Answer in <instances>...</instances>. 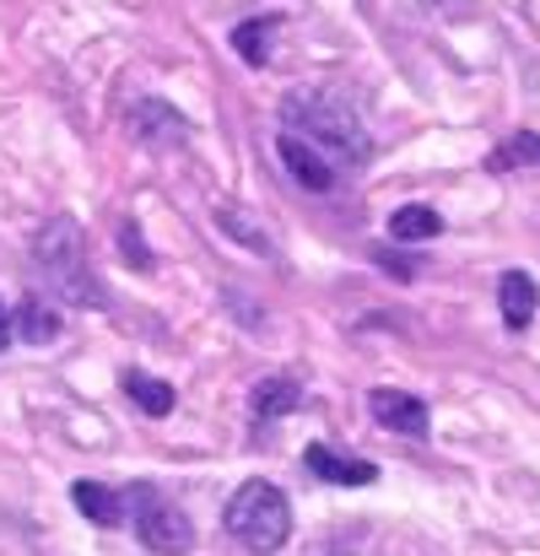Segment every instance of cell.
Here are the masks:
<instances>
[{
  "label": "cell",
  "mask_w": 540,
  "mask_h": 556,
  "mask_svg": "<svg viewBox=\"0 0 540 556\" xmlns=\"http://www.w3.org/2000/svg\"><path fill=\"white\" fill-rule=\"evenodd\" d=\"M125 394L147 410V416H168L174 410V383L152 378V372H125Z\"/></svg>",
  "instance_id": "obj_14"
},
{
  "label": "cell",
  "mask_w": 540,
  "mask_h": 556,
  "mask_svg": "<svg viewBox=\"0 0 540 556\" xmlns=\"http://www.w3.org/2000/svg\"><path fill=\"white\" fill-rule=\"evenodd\" d=\"M222 525H227V535H233L238 546L271 556V552H281L287 535H292V503H287V492L271 486V481H243V486L227 497Z\"/></svg>",
  "instance_id": "obj_3"
},
{
  "label": "cell",
  "mask_w": 540,
  "mask_h": 556,
  "mask_svg": "<svg viewBox=\"0 0 540 556\" xmlns=\"http://www.w3.org/2000/svg\"><path fill=\"white\" fill-rule=\"evenodd\" d=\"M216 227H222V232H233V238H238L243 249H254V254H276V249H271V238H265V232H260L238 205H216Z\"/></svg>",
  "instance_id": "obj_17"
},
{
  "label": "cell",
  "mask_w": 540,
  "mask_h": 556,
  "mask_svg": "<svg viewBox=\"0 0 540 556\" xmlns=\"http://www.w3.org/2000/svg\"><path fill=\"white\" fill-rule=\"evenodd\" d=\"M276 152H281L287 174H292L303 189H314V194H330L336 179H341V168H336L319 147H309L303 136H292V130H281V136H276Z\"/></svg>",
  "instance_id": "obj_5"
},
{
  "label": "cell",
  "mask_w": 540,
  "mask_h": 556,
  "mask_svg": "<svg viewBox=\"0 0 540 556\" xmlns=\"http://www.w3.org/2000/svg\"><path fill=\"white\" fill-rule=\"evenodd\" d=\"M16 336H22V341H33V346H43V341H54V336H60V314H54L49 303L27 298V303L16 308Z\"/></svg>",
  "instance_id": "obj_15"
},
{
  "label": "cell",
  "mask_w": 540,
  "mask_h": 556,
  "mask_svg": "<svg viewBox=\"0 0 540 556\" xmlns=\"http://www.w3.org/2000/svg\"><path fill=\"white\" fill-rule=\"evenodd\" d=\"M281 16H254V22H238L233 27V49L249 60V65H271V38H276Z\"/></svg>",
  "instance_id": "obj_12"
},
{
  "label": "cell",
  "mask_w": 540,
  "mask_h": 556,
  "mask_svg": "<svg viewBox=\"0 0 540 556\" xmlns=\"http://www.w3.org/2000/svg\"><path fill=\"white\" fill-rule=\"evenodd\" d=\"M303 465H309L319 481H330V486H373V481H378V465L352 459V454H336V448H325V443H309V448H303Z\"/></svg>",
  "instance_id": "obj_8"
},
{
  "label": "cell",
  "mask_w": 540,
  "mask_h": 556,
  "mask_svg": "<svg viewBox=\"0 0 540 556\" xmlns=\"http://www.w3.org/2000/svg\"><path fill=\"white\" fill-rule=\"evenodd\" d=\"M281 130H292L309 147H319L336 168L341 163L357 168V163H367V152H373L357 109L347 98H336V92H287L281 98Z\"/></svg>",
  "instance_id": "obj_1"
},
{
  "label": "cell",
  "mask_w": 540,
  "mask_h": 556,
  "mask_svg": "<svg viewBox=\"0 0 540 556\" xmlns=\"http://www.w3.org/2000/svg\"><path fill=\"white\" fill-rule=\"evenodd\" d=\"M141 508H136V535H141V546L158 556H184L194 546V525H189V514L174 508V503H163V497H152V486H136L130 492Z\"/></svg>",
  "instance_id": "obj_4"
},
{
  "label": "cell",
  "mask_w": 540,
  "mask_h": 556,
  "mask_svg": "<svg viewBox=\"0 0 540 556\" xmlns=\"http://www.w3.org/2000/svg\"><path fill=\"white\" fill-rule=\"evenodd\" d=\"M367 410H373V421H384L389 432H405V438H422V432H427V405H422L416 394H405V389H373V394H367Z\"/></svg>",
  "instance_id": "obj_7"
},
{
  "label": "cell",
  "mask_w": 540,
  "mask_h": 556,
  "mask_svg": "<svg viewBox=\"0 0 540 556\" xmlns=\"http://www.w3.org/2000/svg\"><path fill=\"white\" fill-rule=\"evenodd\" d=\"M130 136L141 147H179L189 136V119L163 98H141V103H130Z\"/></svg>",
  "instance_id": "obj_6"
},
{
  "label": "cell",
  "mask_w": 540,
  "mask_h": 556,
  "mask_svg": "<svg viewBox=\"0 0 540 556\" xmlns=\"http://www.w3.org/2000/svg\"><path fill=\"white\" fill-rule=\"evenodd\" d=\"M438 232H443V216L432 205H400L389 216V238H400V243H427Z\"/></svg>",
  "instance_id": "obj_13"
},
{
  "label": "cell",
  "mask_w": 540,
  "mask_h": 556,
  "mask_svg": "<svg viewBox=\"0 0 540 556\" xmlns=\"http://www.w3.org/2000/svg\"><path fill=\"white\" fill-rule=\"evenodd\" d=\"M498 308H503V325H508V330H530V325H536V308H540L536 281H530L525 270H508V276L498 281Z\"/></svg>",
  "instance_id": "obj_9"
},
{
  "label": "cell",
  "mask_w": 540,
  "mask_h": 556,
  "mask_svg": "<svg viewBox=\"0 0 540 556\" xmlns=\"http://www.w3.org/2000/svg\"><path fill=\"white\" fill-rule=\"evenodd\" d=\"M120 249H125V260H136V270H152V254H147V243H141V227H136V222H125V227H120Z\"/></svg>",
  "instance_id": "obj_18"
},
{
  "label": "cell",
  "mask_w": 540,
  "mask_h": 556,
  "mask_svg": "<svg viewBox=\"0 0 540 556\" xmlns=\"http://www.w3.org/2000/svg\"><path fill=\"white\" fill-rule=\"evenodd\" d=\"M33 260H38L43 281H49L65 303H92V308H103V287H98L92 265H87V238H81V227H76L71 216L43 222V232L33 238Z\"/></svg>",
  "instance_id": "obj_2"
},
{
  "label": "cell",
  "mask_w": 540,
  "mask_h": 556,
  "mask_svg": "<svg viewBox=\"0 0 540 556\" xmlns=\"http://www.w3.org/2000/svg\"><path fill=\"white\" fill-rule=\"evenodd\" d=\"M11 346V314H5V303H0V352Z\"/></svg>",
  "instance_id": "obj_19"
},
{
  "label": "cell",
  "mask_w": 540,
  "mask_h": 556,
  "mask_svg": "<svg viewBox=\"0 0 540 556\" xmlns=\"http://www.w3.org/2000/svg\"><path fill=\"white\" fill-rule=\"evenodd\" d=\"M298 405H303V383H298V378L276 372V378H260V383H254V416H260V421H276V416H287V410H298Z\"/></svg>",
  "instance_id": "obj_11"
},
{
  "label": "cell",
  "mask_w": 540,
  "mask_h": 556,
  "mask_svg": "<svg viewBox=\"0 0 540 556\" xmlns=\"http://www.w3.org/2000/svg\"><path fill=\"white\" fill-rule=\"evenodd\" d=\"M71 503H76V508H81L92 525H103V530L125 525V508H130V497L109 492L103 481H76V486H71Z\"/></svg>",
  "instance_id": "obj_10"
},
{
  "label": "cell",
  "mask_w": 540,
  "mask_h": 556,
  "mask_svg": "<svg viewBox=\"0 0 540 556\" xmlns=\"http://www.w3.org/2000/svg\"><path fill=\"white\" fill-rule=\"evenodd\" d=\"M492 168H498V174H503V168H540V136L536 130L508 136V141L492 152Z\"/></svg>",
  "instance_id": "obj_16"
}]
</instances>
